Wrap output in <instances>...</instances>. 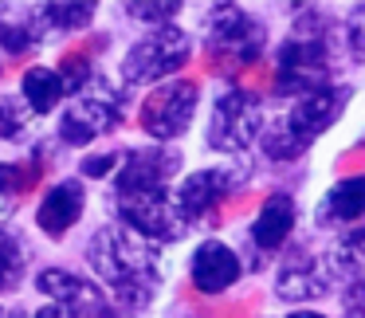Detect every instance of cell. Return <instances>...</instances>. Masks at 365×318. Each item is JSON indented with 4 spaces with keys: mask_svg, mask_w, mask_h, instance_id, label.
<instances>
[{
    "mask_svg": "<svg viewBox=\"0 0 365 318\" xmlns=\"http://www.w3.org/2000/svg\"><path fill=\"white\" fill-rule=\"evenodd\" d=\"M91 263L106 279L114 299L130 302V307L150 302V294L158 291V252L134 232H98L91 240Z\"/></svg>",
    "mask_w": 365,
    "mask_h": 318,
    "instance_id": "6da1fadb",
    "label": "cell"
},
{
    "mask_svg": "<svg viewBox=\"0 0 365 318\" xmlns=\"http://www.w3.org/2000/svg\"><path fill=\"white\" fill-rule=\"evenodd\" d=\"M263 126V111L259 98L252 91H228V95L216 98L212 118H208V145L224 153H236L259 134Z\"/></svg>",
    "mask_w": 365,
    "mask_h": 318,
    "instance_id": "7a4b0ae2",
    "label": "cell"
},
{
    "mask_svg": "<svg viewBox=\"0 0 365 318\" xmlns=\"http://www.w3.org/2000/svg\"><path fill=\"white\" fill-rule=\"evenodd\" d=\"M197 111V87L189 79H173L165 87H158L142 106V126L158 142H173L177 134H185Z\"/></svg>",
    "mask_w": 365,
    "mask_h": 318,
    "instance_id": "3957f363",
    "label": "cell"
},
{
    "mask_svg": "<svg viewBox=\"0 0 365 318\" xmlns=\"http://www.w3.org/2000/svg\"><path fill=\"white\" fill-rule=\"evenodd\" d=\"M185 59H189V40L177 28H161L158 36H150V40L130 48L126 63H122V75H126V83L165 79L177 67H185Z\"/></svg>",
    "mask_w": 365,
    "mask_h": 318,
    "instance_id": "277c9868",
    "label": "cell"
},
{
    "mask_svg": "<svg viewBox=\"0 0 365 318\" xmlns=\"http://www.w3.org/2000/svg\"><path fill=\"white\" fill-rule=\"evenodd\" d=\"M118 216L126 224V232L150 240H181L185 236V220L177 212L169 193H150V197H122Z\"/></svg>",
    "mask_w": 365,
    "mask_h": 318,
    "instance_id": "5b68a950",
    "label": "cell"
},
{
    "mask_svg": "<svg viewBox=\"0 0 365 318\" xmlns=\"http://www.w3.org/2000/svg\"><path fill=\"white\" fill-rule=\"evenodd\" d=\"M181 165V158L169 150H134L122 158V169L114 177L118 197H150V193H165V181L173 177V169Z\"/></svg>",
    "mask_w": 365,
    "mask_h": 318,
    "instance_id": "8992f818",
    "label": "cell"
},
{
    "mask_svg": "<svg viewBox=\"0 0 365 318\" xmlns=\"http://www.w3.org/2000/svg\"><path fill=\"white\" fill-rule=\"evenodd\" d=\"M118 118H122L118 103H114L110 95H79L67 106L63 122H59V134L71 145H87V142H95V138L110 134V130L118 126Z\"/></svg>",
    "mask_w": 365,
    "mask_h": 318,
    "instance_id": "52a82bcc",
    "label": "cell"
},
{
    "mask_svg": "<svg viewBox=\"0 0 365 318\" xmlns=\"http://www.w3.org/2000/svg\"><path fill=\"white\" fill-rule=\"evenodd\" d=\"M236 181L240 177L228 173V169H200V173L185 177L181 189H177V197H173L181 220L189 224V220H197V216H205L216 200H224L232 189H236Z\"/></svg>",
    "mask_w": 365,
    "mask_h": 318,
    "instance_id": "ba28073f",
    "label": "cell"
},
{
    "mask_svg": "<svg viewBox=\"0 0 365 318\" xmlns=\"http://www.w3.org/2000/svg\"><path fill=\"white\" fill-rule=\"evenodd\" d=\"M326 75V51L314 40H291L279 48V91L318 87Z\"/></svg>",
    "mask_w": 365,
    "mask_h": 318,
    "instance_id": "9c48e42d",
    "label": "cell"
},
{
    "mask_svg": "<svg viewBox=\"0 0 365 318\" xmlns=\"http://www.w3.org/2000/svg\"><path fill=\"white\" fill-rule=\"evenodd\" d=\"M341 103H346V91H310V95L299 98V106L287 118V130L299 145H307L314 134H322L334 118H338Z\"/></svg>",
    "mask_w": 365,
    "mask_h": 318,
    "instance_id": "30bf717a",
    "label": "cell"
},
{
    "mask_svg": "<svg viewBox=\"0 0 365 318\" xmlns=\"http://www.w3.org/2000/svg\"><path fill=\"white\" fill-rule=\"evenodd\" d=\"M236 279H240V255L232 247H224L220 240H208V244L197 247V255H192V283L205 294L228 291Z\"/></svg>",
    "mask_w": 365,
    "mask_h": 318,
    "instance_id": "8fae6325",
    "label": "cell"
},
{
    "mask_svg": "<svg viewBox=\"0 0 365 318\" xmlns=\"http://www.w3.org/2000/svg\"><path fill=\"white\" fill-rule=\"evenodd\" d=\"M208 28H212L216 48L236 51L240 59H255V56H259L263 32H259V28H255L247 16H244V9H232V4H224V9H216V12H212Z\"/></svg>",
    "mask_w": 365,
    "mask_h": 318,
    "instance_id": "7c38bea8",
    "label": "cell"
},
{
    "mask_svg": "<svg viewBox=\"0 0 365 318\" xmlns=\"http://www.w3.org/2000/svg\"><path fill=\"white\" fill-rule=\"evenodd\" d=\"M83 205H87V197H83V185L63 181V185H56V189L43 197L36 220H40V228L48 232V236H63V232L75 228V220L83 216Z\"/></svg>",
    "mask_w": 365,
    "mask_h": 318,
    "instance_id": "4fadbf2b",
    "label": "cell"
},
{
    "mask_svg": "<svg viewBox=\"0 0 365 318\" xmlns=\"http://www.w3.org/2000/svg\"><path fill=\"white\" fill-rule=\"evenodd\" d=\"M291 228H294V200L287 197V193H275V197H267V205L259 208V216H255L252 236L263 252H275V247H283V240L291 236Z\"/></svg>",
    "mask_w": 365,
    "mask_h": 318,
    "instance_id": "5bb4252c",
    "label": "cell"
},
{
    "mask_svg": "<svg viewBox=\"0 0 365 318\" xmlns=\"http://www.w3.org/2000/svg\"><path fill=\"white\" fill-rule=\"evenodd\" d=\"M279 299H318L330 287V275L322 271V263H314L310 255H294L275 279Z\"/></svg>",
    "mask_w": 365,
    "mask_h": 318,
    "instance_id": "9a60e30c",
    "label": "cell"
},
{
    "mask_svg": "<svg viewBox=\"0 0 365 318\" xmlns=\"http://www.w3.org/2000/svg\"><path fill=\"white\" fill-rule=\"evenodd\" d=\"M36 283H40L43 294H51V302H63V307H71V310L98 307V291L91 283H83L79 275H71V271H43Z\"/></svg>",
    "mask_w": 365,
    "mask_h": 318,
    "instance_id": "2e32d148",
    "label": "cell"
},
{
    "mask_svg": "<svg viewBox=\"0 0 365 318\" xmlns=\"http://www.w3.org/2000/svg\"><path fill=\"white\" fill-rule=\"evenodd\" d=\"M24 98L36 114H48L51 106L63 98V75L48 71V67H32V71L24 75Z\"/></svg>",
    "mask_w": 365,
    "mask_h": 318,
    "instance_id": "e0dca14e",
    "label": "cell"
},
{
    "mask_svg": "<svg viewBox=\"0 0 365 318\" xmlns=\"http://www.w3.org/2000/svg\"><path fill=\"white\" fill-rule=\"evenodd\" d=\"M361 212H365V181L361 177L341 181L338 189L326 197V208H322L326 220H357Z\"/></svg>",
    "mask_w": 365,
    "mask_h": 318,
    "instance_id": "ac0fdd59",
    "label": "cell"
},
{
    "mask_svg": "<svg viewBox=\"0 0 365 318\" xmlns=\"http://www.w3.org/2000/svg\"><path fill=\"white\" fill-rule=\"evenodd\" d=\"M24 275V247L16 236L0 232V291H12Z\"/></svg>",
    "mask_w": 365,
    "mask_h": 318,
    "instance_id": "d6986e66",
    "label": "cell"
},
{
    "mask_svg": "<svg viewBox=\"0 0 365 318\" xmlns=\"http://www.w3.org/2000/svg\"><path fill=\"white\" fill-rule=\"evenodd\" d=\"M40 12L51 28H83V24H91L95 4H43Z\"/></svg>",
    "mask_w": 365,
    "mask_h": 318,
    "instance_id": "ffe728a7",
    "label": "cell"
},
{
    "mask_svg": "<svg viewBox=\"0 0 365 318\" xmlns=\"http://www.w3.org/2000/svg\"><path fill=\"white\" fill-rule=\"evenodd\" d=\"M36 40L32 32V20L28 16H9V20H0V43L9 51H28Z\"/></svg>",
    "mask_w": 365,
    "mask_h": 318,
    "instance_id": "44dd1931",
    "label": "cell"
},
{
    "mask_svg": "<svg viewBox=\"0 0 365 318\" xmlns=\"http://www.w3.org/2000/svg\"><path fill=\"white\" fill-rule=\"evenodd\" d=\"M20 134H24V114H20V106L12 98H0V138L4 142H16Z\"/></svg>",
    "mask_w": 365,
    "mask_h": 318,
    "instance_id": "7402d4cb",
    "label": "cell"
},
{
    "mask_svg": "<svg viewBox=\"0 0 365 318\" xmlns=\"http://www.w3.org/2000/svg\"><path fill=\"white\" fill-rule=\"evenodd\" d=\"M173 12H181V4H173V0H161V4H130V16H138V20H169Z\"/></svg>",
    "mask_w": 365,
    "mask_h": 318,
    "instance_id": "603a6c76",
    "label": "cell"
},
{
    "mask_svg": "<svg viewBox=\"0 0 365 318\" xmlns=\"http://www.w3.org/2000/svg\"><path fill=\"white\" fill-rule=\"evenodd\" d=\"M28 185V177L20 173V165H0V197H12Z\"/></svg>",
    "mask_w": 365,
    "mask_h": 318,
    "instance_id": "cb8c5ba5",
    "label": "cell"
},
{
    "mask_svg": "<svg viewBox=\"0 0 365 318\" xmlns=\"http://www.w3.org/2000/svg\"><path fill=\"white\" fill-rule=\"evenodd\" d=\"M110 169H118V158H114V153H103V158H91L87 165H83V173H87V177H103V173H110Z\"/></svg>",
    "mask_w": 365,
    "mask_h": 318,
    "instance_id": "d4e9b609",
    "label": "cell"
},
{
    "mask_svg": "<svg viewBox=\"0 0 365 318\" xmlns=\"http://www.w3.org/2000/svg\"><path fill=\"white\" fill-rule=\"evenodd\" d=\"M79 310H71V307H63V302H48V307L40 310L36 318H75Z\"/></svg>",
    "mask_w": 365,
    "mask_h": 318,
    "instance_id": "484cf974",
    "label": "cell"
},
{
    "mask_svg": "<svg viewBox=\"0 0 365 318\" xmlns=\"http://www.w3.org/2000/svg\"><path fill=\"white\" fill-rule=\"evenodd\" d=\"M287 318H322V314H314V310H294V314H287Z\"/></svg>",
    "mask_w": 365,
    "mask_h": 318,
    "instance_id": "4316f807",
    "label": "cell"
},
{
    "mask_svg": "<svg viewBox=\"0 0 365 318\" xmlns=\"http://www.w3.org/2000/svg\"><path fill=\"white\" fill-rule=\"evenodd\" d=\"M0 318H4V310H0Z\"/></svg>",
    "mask_w": 365,
    "mask_h": 318,
    "instance_id": "83f0119b",
    "label": "cell"
}]
</instances>
